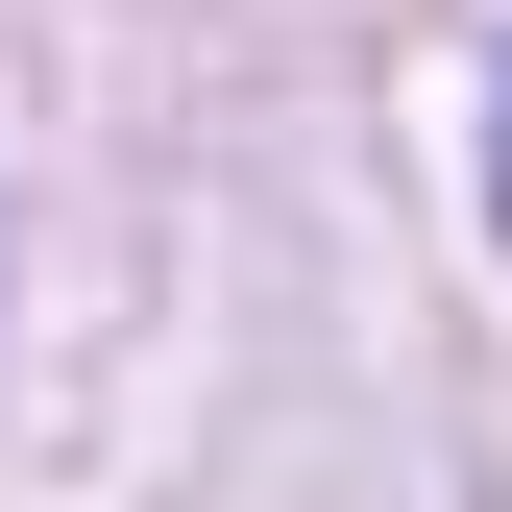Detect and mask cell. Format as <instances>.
Masks as SVG:
<instances>
[{"mask_svg":"<svg viewBox=\"0 0 512 512\" xmlns=\"http://www.w3.org/2000/svg\"><path fill=\"white\" fill-rule=\"evenodd\" d=\"M488 220H512V122H488Z\"/></svg>","mask_w":512,"mask_h":512,"instance_id":"cell-1","label":"cell"}]
</instances>
